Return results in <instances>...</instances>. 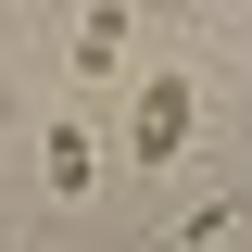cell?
<instances>
[{"instance_id":"3","label":"cell","mask_w":252,"mask_h":252,"mask_svg":"<svg viewBox=\"0 0 252 252\" xmlns=\"http://www.w3.org/2000/svg\"><path fill=\"white\" fill-rule=\"evenodd\" d=\"M101 63H126V13H89L76 26V76H101Z\"/></svg>"},{"instance_id":"2","label":"cell","mask_w":252,"mask_h":252,"mask_svg":"<svg viewBox=\"0 0 252 252\" xmlns=\"http://www.w3.org/2000/svg\"><path fill=\"white\" fill-rule=\"evenodd\" d=\"M38 177H51L63 202H76V189L101 177V139H89V126H76V114H63V126H51V152H38Z\"/></svg>"},{"instance_id":"1","label":"cell","mask_w":252,"mask_h":252,"mask_svg":"<svg viewBox=\"0 0 252 252\" xmlns=\"http://www.w3.org/2000/svg\"><path fill=\"white\" fill-rule=\"evenodd\" d=\"M189 139H202V76L189 63H152L139 101H126V164H177Z\"/></svg>"}]
</instances>
